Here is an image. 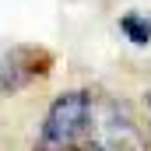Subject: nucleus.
<instances>
[{
	"mask_svg": "<svg viewBox=\"0 0 151 151\" xmlns=\"http://www.w3.org/2000/svg\"><path fill=\"white\" fill-rule=\"evenodd\" d=\"M119 32L134 46H148L151 42V18L148 14H123L119 18Z\"/></svg>",
	"mask_w": 151,
	"mask_h": 151,
	"instance_id": "2",
	"label": "nucleus"
},
{
	"mask_svg": "<svg viewBox=\"0 0 151 151\" xmlns=\"http://www.w3.org/2000/svg\"><path fill=\"white\" fill-rule=\"evenodd\" d=\"M148 106H151V99H148Z\"/></svg>",
	"mask_w": 151,
	"mask_h": 151,
	"instance_id": "3",
	"label": "nucleus"
},
{
	"mask_svg": "<svg viewBox=\"0 0 151 151\" xmlns=\"http://www.w3.org/2000/svg\"><path fill=\"white\" fill-rule=\"evenodd\" d=\"M91 119H95V99L91 91H63L53 99L42 119L35 151H81L91 141Z\"/></svg>",
	"mask_w": 151,
	"mask_h": 151,
	"instance_id": "1",
	"label": "nucleus"
}]
</instances>
